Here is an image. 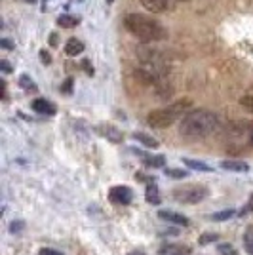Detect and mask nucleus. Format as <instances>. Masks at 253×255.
<instances>
[{"label":"nucleus","instance_id":"nucleus-28","mask_svg":"<svg viewBox=\"0 0 253 255\" xmlns=\"http://www.w3.org/2000/svg\"><path fill=\"white\" fill-rule=\"evenodd\" d=\"M248 213H253V192H252V196H250V200H248V204L244 206V210H242V215H248Z\"/></svg>","mask_w":253,"mask_h":255},{"label":"nucleus","instance_id":"nucleus-36","mask_svg":"<svg viewBox=\"0 0 253 255\" xmlns=\"http://www.w3.org/2000/svg\"><path fill=\"white\" fill-rule=\"evenodd\" d=\"M25 2H29V4H34V2H36V0H25Z\"/></svg>","mask_w":253,"mask_h":255},{"label":"nucleus","instance_id":"nucleus-1","mask_svg":"<svg viewBox=\"0 0 253 255\" xmlns=\"http://www.w3.org/2000/svg\"><path fill=\"white\" fill-rule=\"evenodd\" d=\"M219 128V117L208 109H194L181 118L179 131L183 137L202 139L211 135Z\"/></svg>","mask_w":253,"mask_h":255},{"label":"nucleus","instance_id":"nucleus-5","mask_svg":"<svg viewBox=\"0 0 253 255\" xmlns=\"http://www.w3.org/2000/svg\"><path fill=\"white\" fill-rule=\"evenodd\" d=\"M109 200L116 206H127L133 200V192L126 185H116L109 191Z\"/></svg>","mask_w":253,"mask_h":255},{"label":"nucleus","instance_id":"nucleus-27","mask_svg":"<svg viewBox=\"0 0 253 255\" xmlns=\"http://www.w3.org/2000/svg\"><path fill=\"white\" fill-rule=\"evenodd\" d=\"M38 55H40V61H42L44 65H50V63H52V55L46 52V50H40V53H38Z\"/></svg>","mask_w":253,"mask_h":255},{"label":"nucleus","instance_id":"nucleus-16","mask_svg":"<svg viewBox=\"0 0 253 255\" xmlns=\"http://www.w3.org/2000/svg\"><path fill=\"white\" fill-rule=\"evenodd\" d=\"M185 162V166L190 168V170L194 171H213L210 164H206V162H202V160H194V158H183Z\"/></svg>","mask_w":253,"mask_h":255},{"label":"nucleus","instance_id":"nucleus-34","mask_svg":"<svg viewBox=\"0 0 253 255\" xmlns=\"http://www.w3.org/2000/svg\"><path fill=\"white\" fill-rule=\"evenodd\" d=\"M164 234H177V231H175V229H166V231L160 233V236H164Z\"/></svg>","mask_w":253,"mask_h":255},{"label":"nucleus","instance_id":"nucleus-15","mask_svg":"<svg viewBox=\"0 0 253 255\" xmlns=\"http://www.w3.org/2000/svg\"><path fill=\"white\" fill-rule=\"evenodd\" d=\"M80 23V17L78 15H69V13H63V15H59L57 17V25L61 27V29H73Z\"/></svg>","mask_w":253,"mask_h":255},{"label":"nucleus","instance_id":"nucleus-35","mask_svg":"<svg viewBox=\"0 0 253 255\" xmlns=\"http://www.w3.org/2000/svg\"><path fill=\"white\" fill-rule=\"evenodd\" d=\"M127 255H145V254H143V252H129Z\"/></svg>","mask_w":253,"mask_h":255},{"label":"nucleus","instance_id":"nucleus-3","mask_svg":"<svg viewBox=\"0 0 253 255\" xmlns=\"http://www.w3.org/2000/svg\"><path fill=\"white\" fill-rule=\"evenodd\" d=\"M190 103L189 99H181L177 103L169 107H164V109H156L152 113H148L147 117V124L154 129H164V128H169L173 122H177L179 118H183L187 113L190 111Z\"/></svg>","mask_w":253,"mask_h":255},{"label":"nucleus","instance_id":"nucleus-22","mask_svg":"<svg viewBox=\"0 0 253 255\" xmlns=\"http://www.w3.org/2000/svg\"><path fill=\"white\" fill-rule=\"evenodd\" d=\"M236 215V212L234 210H225V212H217L211 215V219L213 221H227V219H231V217H234Z\"/></svg>","mask_w":253,"mask_h":255},{"label":"nucleus","instance_id":"nucleus-25","mask_svg":"<svg viewBox=\"0 0 253 255\" xmlns=\"http://www.w3.org/2000/svg\"><path fill=\"white\" fill-rule=\"evenodd\" d=\"M73 84H74L73 78H67L63 82V86H61V94H73Z\"/></svg>","mask_w":253,"mask_h":255},{"label":"nucleus","instance_id":"nucleus-4","mask_svg":"<svg viewBox=\"0 0 253 255\" xmlns=\"http://www.w3.org/2000/svg\"><path fill=\"white\" fill-rule=\"evenodd\" d=\"M171 196L181 204H198L208 196V189L204 185H185L173 189Z\"/></svg>","mask_w":253,"mask_h":255},{"label":"nucleus","instance_id":"nucleus-37","mask_svg":"<svg viewBox=\"0 0 253 255\" xmlns=\"http://www.w3.org/2000/svg\"><path fill=\"white\" fill-rule=\"evenodd\" d=\"M107 4H113V2H115V0H105Z\"/></svg>","mask_w":253,"mask_h":255},{"label":"nucleus","instance_id":"nucleus-23","mask_svg":"<svg viewBox=\"0 0 253 255\" xmlns=\"http://www.w3.org/2000/svg\"><path fill=\"white\" fill-rule=\"evenodd\" d=\"M217 238H219V236H217L215 233H204L200 236V240H198V242H200L202 246H208V244H213Z\"/></svg>","mask_w":253,"mask_h":255},{"label":"nucleus","instance_id":"nucleus-20","mask_svg":"<svg viewBox=\"0 0 253 255\" xmlns=\"http://www.w3.org/2000/svg\"><path fill=\"white\" fill-rule=\"evenodd\" d=\"M217 254L219 255H240L238 254V250H236L232 244H229V242H223V244L217 246Z\"/></svg>","mask_w":253,"mask_h":255},{"label":"nucleus","instance_id":"nucleus-26","mask_svg":"<svg viewBox=\"0 0 253 255\" xmlns=\"http://www.w3.org/2000/svg\"><path fill=\"white\" fill-rule=\"evenodd\" d=\"M40 255H63L59 250H53V248H40Z\"/></svg>","mask_w":253,"mask_h":255},{"label":"nucleus","instance_id":"nucleus-10","mask_svg":"<svg viewBox=\"0 0 253 255\" xmlns=\"http://www.w3.org/2000/svg\"><path fill=\"white\" fill-rule=\"evenodd\" d=\"M31 107H32V111H34V113H38V115H46V117H53V115L57 113L55 105L50 103V101H46V99H34Z\"/></svg>","mask_w":253,"mask_h":255},{"label":"nucleus","instance_id":"nucleus-14","mask_svg":"<svg viewBox=\"0 0 253 255\" xmlns=\"http://www.w3.org/2000/svg\"><path fill=\"white\" fill-rule=\"evenodd\" d=\"M221 168L229 171H250V166L242 160H223Z\"/></svg>","mask_w":253,"mask_h":255},{"label":"nucleus","instance_id":"nucleus-19","mask_svg":"<svg viewBox=\"0 0 253 255\" xmlns=\"http://www.w3.org/2000/svg\"><path fill=\"white\" fill-rule=\"evenodd\" d=\"M19 86L27 92H36V84L29 75H21L19 76Z\"/></svg>","mask_w":253,"mask_h":255},{"label":"nucleus","instance_id":"nucleus-21","mask_svg":"<svg viewBox=\"0 0 253 255\" xmlns=\"http://www.w3.org/2000/svg\"><path fill=\"white\" fill-rule=\"evenodd\" d=\"M164 173H166L168 177H171V179H183V177H187V175H189V171L177 170V168H166Z\"/></svg>","mask_w":253,"mask_h":255},{"label":"nucleus","instance_id":"nucleus-31","mask_svg":"<svg viewBox=\"0 0 253 255\" xmlns=\"http://www.w3.org/2000/svg\"><path fill=\"white\" fill-rule=\"evenodd\" d=\"M0 46H2L4 50H13V48H15V44L11 42V40H8V38H2V40H0Z\"/></svg>","mask_w":253,"mask_h":255},{"label":"nucleus","instance_id":"nucleus-24","mask_svg":"<svg viewBox=\"0 0 253 255\" xmlns=\"http://www.w3.org/2000/svg\"><path fill=\"white\" fill-rule=\"evenodd\" d=\"M240 105H242L246 111L253 113V96H244L242 99H240Z\"/></svg>","mask_w":253,"mask_h":255},{"label":"nucleus","instance_id":"nucleus-6","mask_svg":"<svg viewBox=\"0 0 253 255\" xmlns=\"http://www.w3.org/2000/svg\"><path fill=\"white\" fill-rule=\"evenodd\" d=\"M95 131H97L101 137H105L107 141L116 143V145L124 141V133L116 126H113V124H105V122H103V124H97V126H95Z\"/></svg>","mask_w":253,"mask_h":255},{"label":"nucleus","instance_id":"nucleus-29","mask_svg":"<svg viewBox=\"0 0 253 255\" xmlns=\"http://www.w3.org/2000/svg\"><path fill=\"white\" fill-rule=\"evenodd\" d=\"M0 71H2V73H6V75L11 73V65H10L8 59H2V61H0Z\"/></svg>","mask_w":253,"mask_h":255},{"label":"nucleus","instance_id":"nucleus-12","mask_svg":"<svg viewBox=\"0 0 253 255\" xmlns=\"http://www.w3.org/2000/svg\"><path fill=\"white\" fill-rule=\"evenodd\" d=\"M82 52H84V42L82 40H78V38H69L67 40V44H65V53L69 57H76V55H80Z\"/></svg>","mask_w":253,"mask_h":255},{"label":"nucleus","instance_id":"nucleus-8","mask_svg":"<svg viewBox=\"0 0 253 255\" xmlns=\"http://www.w3.org/2000/svg\"><path fill=\"white\" fill-rule=\"evenodd\" d=\"M160 255H190L192 248L187 244H164L158 250Z\"/></svg>","mask_w":253,"mask_h":255},{"label":"nucleus","instance_id":"nucleus-17","mask_svg":"<svg viewBox=\"0 0 253 255\" xmlns=\"http://www.w3.org/2000/svg\"><path fill=\"white\" fill-rule=\"evenodd\" d=\"M145 200H147L148 204H154V206H158L160 204V194H158V187H156V183H148L147 185Z\"/></svg>","mask_w":253,"mask_h":255},{"label":"nucleus","instance_id":"nucleus-18","mask_svg":"<svg viewBox=\"0 0 253 255\" xmlns=\"http://www.w3.org/2000/svg\"><path fill=\"white\" fill-rule=\"evenodd\" d=\"M244 250L250 255H253V227H248L244 233Z\"/></svg>","mask_w":253,"mask_h":255},{"label":"nucleus","instance_id":"nucleus-9","mask_svg":"<svg viewBox=\"0 0 253 255\" xmlns=\"http://www.w3.org/2000/svg\"><path fill=\"white\" fill-rule=\"evenodd\" d=\"M135 154H139L141 158H143V164L147 166V168H164V164H166V158L162 156V154H147V152H143V150H137L133 149Z\"/></svg>","mask_w":253,"mask_h":255},{"label":"nucleus","instance_id":"nucleus-11","mask_svg":"<svg viewBox=\"0 0 253 255\" xmlns=\"http://www.w3.org/2000/svg\"><path fill=\"white\" fill-rule=\"evenodd\" d=\"M148 11H152V13H164V11H168L169 8V2L168 0H139Z\"/></svg>","mask_w":253,"mask_h":255},{"label":"nucleus","instance_id":"nucleus-2","mask_svg":"<svg viewBox=\"0 0 253 255\" xmlns=\"http://www.w3.org/2000/svg\"><path fill=\"white\" fill-rule=\"evenodd\" d=\"M124 27L141 42H158L168 38V31L143 13H127L124 17Z\"/></svg>","mask_w":253,"mask_h":255},{"label":"nucleus","instance_id":"nucleus-38","mask_svg":"<svg viewBox=\"0 0 253 255\" xmlns=\"http://www.w3.org/2000/svg\"><path fill=\"white\" fill-rule=\"evenodd\" d=\"M179 2H187V0H179Z\"/></svg>","mask_w":253,"mask_h":255},{"label":"nucleus","instance_id":"nucleus-33","mask_svg":"<svg viewBox=\"0 0 253 255\" xmlns=\"http://www.w3.org/2000/svg\"><path fill=\"white\" fill-rule=\"evenodd\" d=\"M50 44H52V46H57V34H55V32L50 34Z\"/></svg>","mask_w":253,"mask_h":255},{"label":"nucleus","instance_id":"nucleus-13","mask_svg":"<svg viewBox=\"0 0 253 255\" xmlns=\"http://www.w3.org/2000/svg\"><path fill=\"white\" fill-rule=\"evenodd\" d=\"M131 137L139 141L143 147H147V149H156L158 147V141L152 137V135H148V133H143V131H135Z\"/></svg>","mask_w":253,"mask_h":255},{"label":"nucleus","instance_id":"nucleus-7","mask_svg":"<svg viewBox=\"0 0 253 255\" xmlns=\"http://www.w3.org/2000/svg\"><path fill=\"white\" fill-rule=\"evenodd\" d=\"M158 217L162 221H166L169 225H177V227H189V217L181 215L177 212H169V210H160Z\"/></svg>","mask_w":253,"mask_h":255},{"label":"nucleus","instance_id":"nucleus-32","mask_svg":"<svg viewBox=\"0 0 253 255\" xmlns=\"http://www.w3.org/2000/svg\"><path fill=\"white\" fill-rule=\"evenodd\" d=\"M21 227H23L21 221H13V225L10 227V231L11 233H17V231H21Z\"/></svg>","mask_w":253,"mask_h":255},{"label":"nucleus","instance_id":"nucleus-30","mask_svg":"<svg viewBox=\"0 0 253 255\" xmlns=\"http://www.w3.org/2000/svg\"><path fill=\"white\" fill-rule=\"evenodd\" d=\"M82 67H84L86 75L94 76V67H92V63H90V59H84V61H82Z\"/></svg>","mask_w":253,"mask_h":255}]
</instances>
